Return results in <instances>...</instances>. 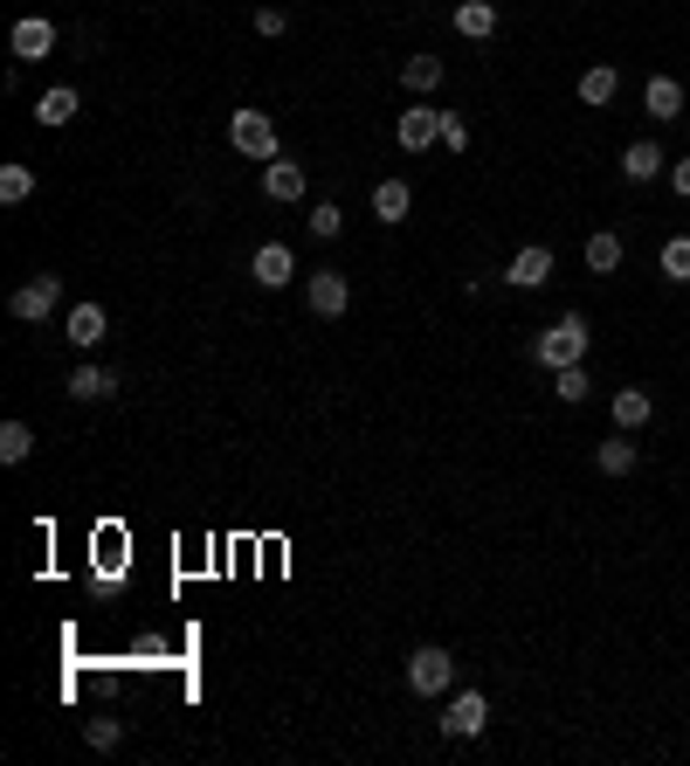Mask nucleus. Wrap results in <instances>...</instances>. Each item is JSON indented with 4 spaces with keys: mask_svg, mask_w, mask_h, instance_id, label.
I'll return each mask as SVG.
<instances>
[{
    "mask_svg": "<svg viewBox=\"0 0 690 766\" xmlns=\"http://www.w3.org/2000/svg\"><path fill=\"white\" fill-rule=\"evenodd\" d=\"M587 346H594V325H587L580 311H567L559 325H546L539 339H532V360H539L546 373H559V366H580Z\"/></svg>",
    "mask_w": 690,
    "mask_h": 766,
    "instance_id": "1",
    "label": "nucleus"
},
{
    "mask_svg": "<svg viewBox=\"0 0 690 766\" xmlns=\"http://www.w3.org/2000/svg\"><path fill=\"white\" fill-rule=\"evenodd\" d=\"M407 691L415 698H449L456 691V656L436 649V643H421L415 656H407Z\"/></svg>",
    "mask_w": 690,
    "mask_h": 766,
    "instance_id": "2",
    "label": "nucleus"
},
{
    "mask_svg": "<svg viewBox=\"0 0 690 766\" xmlns=\"http://www.w3.org/2000/svg\"><path fill=\"white\" fill-rule=\"evenodd\" d=\"M228 145H236L242 160H276V118L270 111H236L228 118Z\"/></svg>",
    "mask_w": 690,
    "mask_h": 766,
    "instance_id": "3",
    "label": "nucleus"
},
{
    "mask_svg": "<svg viewBox=\"0 0 690 766\" xmlns=\"http://www.w3.org/2000/svg\"><path fill=\"white\" fill-rule=\"evenodd\" d=\"M56 304H63V276H48V270H42V276H29V284L8 297V311H14L21 325H42L48 311H56Z\"/></svg>",
    "mask_w": 690,
    "mask_h": 766,
    "instance_id": "4",
    "label": "nucleus"
},
{
    "mask_svg": "<svg viewBox=\"0 0 690 766\" xmlns=\"http://www.w3.org/2000/svg\"><path fill=\"white\" fill-rule=\"evenodd\" d=\"M56 21H42V14H21L14 29H8V48H14V63H42V56H56Z\"/></svg>",
    "mask_w": 690,
    "mask_h": 766,
    "instance_id": "5",
    "label": "nucleus"
},
{
    "mask_svg": "<svg viewBox=\"0 0 690 766\" xmlns=\"http://www.w3.org/2000/svg\"><path fill=\"white\" fill-rule=\"evenodd\" d=\"M483 725H491V698L483 691H456L449 711H442V732L449 738H483Z\"/></svg>",
    "mask_w": 690,
    "mask_h": 766,
    "instance_id": "6",
    "label": "nucleus"
},
{
    "mask_svg": "<svg viewBox=\"0 0 690 766\" xmlns=\"http://www.w3.org/2000/svg\"><path fill=\"white\" fill-rule=\"evenodd\" d=\"M249 276H255L263 291H284L291 276H297V255H291V242H263V249L249 255Z\"/></svg>",
    "mask_w": 690,
    "mask_h": 766,
    "instance_id": "7",
    "label": "nucleus"
},
{
    "mask_svg": "<svg viewBox=\"0 0 690 766\" xmlns=\"http://www.w3.org/2000/svg\"><path fill=\"white\" fill-rule=\"evenodd\" d=\"M304 297H311V318H346V304H352V291H346V276H339V270L304 276Z\"/></svg>",
    "mask_w": 690,
    "mask_h": 766,
    "instance_id": "8",
    "label": "nucleus"
},
{
    "mask_svg": "<svg viewBox=\"0 0 690 766\" xmlns=\"http://www.w3.org/2000/svg\"><path fill=\"white\" fill-rule=\"evenodd\" d=\"M63 339H69L76 352H97V346L111 339V318H105V304H76V311H69V331H63Z\"/></svg>",
    "mask_w": 690,
    "mask_h": 766,
    "instance_id": "9",
    "label": "nucleus"
},
{
    "mask_svg": "<svg viewBox=\"0 0 690 766\" xmlns=\"http://www.w3.org/2000/svg\"><path fill=\"white\" fill-rule=\"evenodd\" d=\"M394 139H401L407 152H428V145H442V111H428V105H415V111H401V124H394Z\"/></svg>",
    "mask_w": 690,
    "mask_h": 766,
    "instance_id": "10",
    "label": "nucleus"
},
{
    "mask_svg": "<svg viewBox=\"0 0 690 766\" xmlns=\"http://www.w3.org/2000/svg\"><path fill=\"white\" fill-rule=\"evenodd\" d=\"M263 194L276 200V208L304 200V166H297V160H284V152H276V160H263Z\"/></svg>",
    "mask_w": 690,
    "mask_h": 766,
    "instance_id": "11",
    "label": "nucleus"
},
{
    "mask_svg": "<svg viewBox=\"0 0 690 766\" xmlns=\"http://www.w3.org/2000/svg\"><path fill=\"white\" fill-rule=\"evenodd\" d=\"M504 284H518V291H539V284H552V249H518L511 255V270H504Z\"/></svg>",
    "mask_w": 690,
    "mask_h": 766,
    "instance_id": "12",
    "label": "nucleus"
},
{
    "mask_svg": "<svg viewBox=\"0 0 690 766\" xmlns=\"http://www.w3.org/2000/svg\"><path fill=\"white\" fill-rule=\"evenodd\" d=\"M643 111H649L656 124L683 118V84H677V76H649V84H643Z\"/></svg>",
    "mask_w": 690,
    "mask_h": 766,
    "instance_id": "13",
    "label": "nucleus"
},
{
    "mask_svg": "<svg viewBox=\"0 0 690 766\" xmlns=\"http://www.w3.org/2000/svg\"><path fill=\"white\" fill-rule=\"evenodd\" d=\"M635 463H643V449L628 442V428H615L607 442H594V470H601V477H628Z\"/></svg>",
    "mask_w": 690,
    "mask_h": 766,
    "instance_id": "14",
    "label": "nucleus"
},
{
    "mask_svg": "<svg viewBox=\"0 0 690 766\" xmlns=\"http://www.w3.org/2000/svg\"><path fill=\"white\" fill-rule=\"evenodd\" d=\"M118 394V373L111 366H97V360H84L69 373V401H111Z\"/></svg>",
    "mask_w": 690,
    "mask_h": 766,
    "instance_id": "15",
    "label": "nucleus"
},
{
    "mask_svg": "<svg viewBox=\"0 0 690 766\" xmlns=\"http://www.w3.org/2000/svg\"><path fill=\"white\" fill-rule=\"evenodd\" d=\"M615 90H622V76H615V63H594V69H580V105H587V111H601V105H615Z\"/></svg>",
    "mask_w": 690,
    "mask_h": 766,
    "instance_id": "16",
    "label": "nucleus"
},
{
    "mask_svg": "<svg viewBox=\"0 0 690 766\" xmlns=\"http://www.w3.org/2000/svg\"><path fill=\"white\" fill-rule=\"evenodd\" d=\"M456 35L491 42L497 35V0H463V8H456Z\"/></svg>",
    "mask_w": 690,
    "mask_h": 766,
    "instance_id": "17",
    "label": "nucleus"
},
{
    "mask_svg": "<svg viewBox=\"0 0 690 766\" xmlns=\"http://www.w3.org/2000/svg\"><path fill=\"white\" fill-rule=\"evenodd\" d=\"M580 255H587V270H594V276H615L622 270V236H615V228H594Z\"/></svg>",
    "mask_w": 690,
    "mask_h": 766,
    "instance_id": "18",
    "label": "nucleus"
},
{
    "mask_svg": "<svg viewBox=\"0 0 690 766\" xmlns=\"http://www.w3.org/2000/svg\"><path fill=\"white\" fill-rule=\"evenodd\" d=\"M662 166H670V160H662V145H656V139H635V145L622 152V173H628L635 187H643V180H656Z\"/></svg>",
    "mask_w": 690,
    "mask_h": 766,
    "instance_id": "19",
    "label": "nucleus"
},
{
    "mask_svg": "<svg viewBox=\"0 0 690 766\" xmlns=\"http://www.w3.org/2000/svg\"><path fill=\"white\" fill-rule=\"evenodd\" d=\"M649 415H656L649 387H622L615 394V428H628V436H635V428H649Z\"/></svg>",
    "mask_w": 690,
    "mask_h": 766,
    "instance_id": "20",
    "label": "nucleus"
},
{
    "mask_svg": "<svg viewBox=\"0 0 690 766\" xmlns=\"http://www.w3.org/2000/svg\"><path fill=\"white\" fill-rule=\"evenodd\" d=\"M407 208H415V187L407 180H380L373 187V215L380 221H407Z\"/></svg>",
    "mask_w": 690,
    "mask_h": 766,
    "instance_id": "21",
    "label": "nucleus"
},
{
    "mask_svg": "<svg viewBox=\"0 0 690 766\" xmlns=\"http://www.w3.org/2000/svg\"><path fill=\"white\" fill-rule=\"evenodd\" d=\"M69 118H76V90H69V84H56V90L35 97V124H48V132H56V124H69Z\"/></svg>",
    "mask_w": 690,
    "mask_h": 766,
    "instance_id": "22",
    "label": "nucleus"
},
{
    "mask_svg": "<svg viewBox=\"0 0 690 766\" xmlns=\"http://www.w3.org/2000/svg\"><path fill=\"white\" fill-rule=\"evenodd\" d=\"M401 84L415 90V97H428V90L442 84V56H407V63H401Z\"/></svg>",
    "mask_w": 690,
    "mask_h": 766,
    "instance_id": "23",
    "label": "nucleus"
},
{
    "mask_svg": "<svg viewBox=\"0 0 690 766\" xmlns=\"http://www.w3.org/2000/svg\"><path fill=\"white\" fill-rule=\"evenodd\" d=\"M29 449H35L29 422H0V463H29Z\"/></svg>",
    "mask_w": 690,
    "mask_h": 766,
    "instance_id": "24",
    "label": "nucleus"
},
{
    "mask_svg": "<svg viewBox=\"0 0 690 766\" xmlns=\"http://www.w3.org/2000/svg\"><path fill=\"white\" fill-rule=\"evenodd\" d=\"M656 270L670 276V284H690V236H670L662 242V255H656Z\"/></svg>",
    "mask_w": 690,
    "mask_h": 766,
    "instance_id": "25",
    "label": "nucleus"
},
{
    "mask_svg": "<svg viewBox=\"0 0 690 766\" xmlns=\"http://www.w3.org/2000/svg\"><path fill=\"white\" fill-rule=\"evenodd\" d=\"M29 194H35V166H0V200L8 208H21Z\"/></svg>",
    "mask_w": 690,
    "mask_h": 766,
    "instance_id": "26",
    "label": "nucleus"
},
{
    "mask_svg": "<svg viewBox=\"0 0 690 766\" xmlns=\"http://www.w3.org/2000/svg\"><path fill=\"white\" fill-rule=\"evenodd\" d=\"M552 394H559V401H587V394H594V380H587V360H580V366H559V373H552Z\"/></svg>",
    "mask_w": 690,
    "mask_h": 766,
    "instance_id": "27",
    "label": "nucleus"
},
{
    "mask_svg": "<svg viewBox=\"0 0 690 766\" xmlns=\"http://www.w3.org/2000/svg\"><path fill=\"white\" fill-rule=\"evenodd\" d=\"M84 746H90V753H118V746H124V725H118V719H90V725H84Z\"/></svg>",
    "mask_w": 690,
    "mask_h": 766,
    "instance_id": "28",
    "label": "nucleus"
},
{
    "mask_svg": "<svg viewBox=\"0 0 690 766\" xmlns=\"http://www.w3.org/2000/svg\"><path fill=\"white\" fill-rule=\"evenodd\" d=\"M339 228H346L339 200H318V208H311V236H318V242H331V236H339Z\"/></svg>",
    "mask_w": 690,
    "mask_h": 766,
    "instance_id": "29",
    "label": "nucleus"
},
{
    "mask_svg": "<svg viewBox=\"0 0 690 766\" xmlns=\"http://www.w3.org/2000/svg\"><path fill=\"white\" fill-rule=\"evenodd\" d=\"M442 145H449V152H470V124L456 118V111H442Z\"/></svg>",
    "mask_w": 690,
    "mask_h": 766,
    "instance_id": "30",
    "label": "nucleus"
},
{
    "mask_svg": "<svg viewBox=\"0 0 690 766\" xmlns=\"http://www.w3.org/2000/svg\"><path fill=\"white\" fill-rule=\"evenodd\" d=\"M284 29H291L284 8H255V35H284Z\"/></svg>",
    "mask_w": 690,
    "mask_h": 766,
    "instance_id": "31",
    "label": "nucleus"
},
{
    "mask_svg": "<svg viewBox=\"0 0 690 766\" xmlns=\"http://www.w3.org/2000/svg\"><path fill=\"white\" fill-rule=\"evenodd\" d=\"M670 187H677V194L690 200V160H670Z\"/></svg>",
    "mask_w": 690,
    "mask_h": 766,
    "instance_id": "32",
    "label": "nucleus"
}]
</instances>
